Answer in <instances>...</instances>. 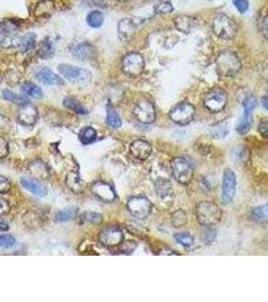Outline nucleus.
<instances>
[{"instance_id": "a18cd8bd", "label": "nucleus", "mask_w": 268, "mask_h": 302, "mask_svg": "<svg viewBox=\"0 0 268 302\" xmlns=\"http://www.w3.org/2000/svg\"><path fill=\"white\" fill-rule=\"evenodd\" d=\"M9 152V147H8V142L1 137L0 138V157L4 158Z\"/></svg>"}, {"instance_id": "393cba45", "label": "nucleus", "mask_w": 268, "mask_h": 302, "mask_svg": "<svg viewBox=\"0 0 268 302\" xmlns=\"http://www.w3.org/2000/svg\"><path fill=\"white\" fill-rule=\"evenodd\" d=\"M21 92L23 94H25L26 96L35 98V99H40L44 96L43 90L38 85H36L35 83H31V82L23 83L21 86Z\"/></svg>"}, {"instance_id": "473e14b6", "label": "nucleus", "mask_w": 268, "mask_h": 302, "mask_svg": "<svg viewBox=\"0 0 268 302\" xmlns=\"http://www.w3.org/2000/svg\"><path fill=\"white\" fill-rule=\"evenodd\" d=\"M96 137L97 133L92 127H86L80 133V139L84 145H89L92 143L96 139Z\"/></svg>"}, {"instance_id": "ddd939ff", "label": "nucleus", "mask_w": 268, "mask_h": 302, "mask_svg": "<svg viewBox=\"0 0 268 302\" xmlns=\"http://www.w3.org/2000/svg\"><path fill=\"white\" fill-rule=\"evenodd\" d=\"M16 25L8 20L3 21L1 24V47L2 48H15L19 46L20 37L15 35Z\"/></svg>"}, {"instance_id": "8fccbe9b", "label": "nucleus", "mask_w": 268, "mask_h": 302, "mask_svg": "<svg viewBox=\"0 0 268 302\" xmlns=\"http://www.w3.org/2000/svg\"><path fill=\"white\" fill-rule=\"evenodd\" d=\"M262 33L264 38L268 41V15L265 16V18L262 21Z\"/></svg>"}, {"instance_id": "58836bf2", "label": "nucleus", "mask_w": 268, "mask_h": 302, "mask_svg": "<svg viewBox=\"0 0 268 302\" xmlns=\"http://www.w3.org/2000/svg\"><path fill=\"white\" fill-rule=\"evenodd\" d=\"M174 9L173 5L170 2H161L155 6V12L157 14H167L172 12Z\"/></svg>"}, {"instance_id": "6ab92c4d", "label": "nucleus", "mask_w": 268, "mask_h": 302, "mask_svg": "<svg viewBox=\"0 0 268 302\" xmlns=\"http://www.w3.org/2000/svg\"><path fill=\"white\" fill-rule=\"evenodd\" d=\"M71 53L78 59L87 61L94 56V49L88 42H81L74 44L71 48Z\"/></svg>"}, {"instance_id": "a19ab883", "label": "nucleus", "mask_w": 268, "mask_h": 302, "mask_svg": "<svg viewBox=\"0 0 268 302\" xmlns=\"http://www.w3.org/2000/svg\"><path fill=\"white\" fill-rule=\"evenodd\" d=\"M228 133V130L223 125H216L211 129V134L214 138H223Z\"/></svg>"}, {"instance_id": "2f4dec72", "label": "nucleus", "mask_w": 268, "mask_h": 302, "mask_svg": "<svg viewBox=\"0 0 268 302\" xmlns=\"http://www.w3.org/2000/svg\"><path fill=\"white\" fill-rule=\"evenodd\" d=\"M251 124H252L251 114L244 113L243 116L240 118L237 126H236V131L239 134H246L250 130Z\"/></svg>"}, {"instance_id": "412c9836", "label": "nucleus", "mask_w": 268, "mask_h": 302, "mask_svg": "<svg viewBox=\"0 0 268 302\" xmlns=\"http://www.w3.org/2000/svg\"><path fill=\"white\" fill-rule=\"evenodd\" d=\"M174 24L179 32L183 34H191L198 26L196 18L190 15H179L174 19Z\"/></svg>"}, {"instance_id": "f3484780", "label": "nucleus", "mask_w": 268, "mask_h": 302, "mask_svg": "<svg viewBox=\"0 0 268 302\" xmlns=\"http://www.w3.org/2000/svg\"><path fill=\"white\" fill-rule=\"evenodd\" d=\"M137 26L138 24L133 18H123L122 20H120L118 24L119 39L124 43L129 42L134 36Z\"/></svg>"}, {"instance_id": "09e8293b", "label": "nucleus", "mask_w": 268, "mask_h": 302, "mask_svg": "<svg viewBox=\"0 0 268 302\" xmlns=\"http://www.w3.org/2000/svg\"><path fill=\"white\" fill-rule=\"evenodd\" d=\"M0 204H1V209H0V212H1V216H4L5 214H8V213H9V208H10L8 202L5 201V200L1 199V200H0Z\"/></svg>"}, {"instance_id": "2eb2a0df", "label": "nucleus", "mask_w": 268, "mask_h": 302, "mask_svg": "<svg viewBox=\"0 0 268 302\" xmlns=\"http://www.w3.org/2000/svg\"><path fill=\"white\" fill-rule=\"evenodd\" d=\"M39 118V111L35 105L27 103L20 106L17 114V120L23 126H34Z\"/></svg>"}, {"instance_id": "4c0bfd02", "label": "nucleus", "mask_w": 268, "mask_h": 302, "mask_svg": "<svg viewBox=\"0 0 268 302\" xmlns=\"http://www.w3.org/2000/svg\"><path fill=\"white\" fill-rule=\"evenodd\" d=\"M258 102L257 99L252 96V95H249L247 96L244 101H243V109H244V113L246 114H251L252 111L256 108Z\"/></svg>"}, {"instance_id": "f704fd0d", "label": "nucleus", "mask_w": 268, "mask_h": 302, "mask_svg": "<svg viewBox=\"0 0 268 302\" xmlns=\"http://www.w3.org/2000/svg\"><path fill=\"white\" fill-rule=\"evenodd\" d=\"M38 53L43 58H47V57L52 56L53 53H54V49H53L52 43L47 39L44 40L40 45V49L38 50Z\"/></svg>"}, {"instance_id": "a211bd4d", "label": "nucleus", "mask_w": 268, "mask_h": 302, "mask_svg": "<svg viewBox=\"0 0 268 302\" xmlns=\"http://www.w3.org/2000/svg\"><path fill=\"white\" fill-rule=\"evenodd\" d=\"M130 151L135 158L139 160H147L152 154V145L143 139H137L131 144Z\"/></svg>"}, {"instance_id": "37998d69", "label": "nucleus", "mask_w": 268, "mask_h": 302, "mask_svg": "<svg viewBox=\"0 0 268 302\" xmlns=\"http://www.w3.org/2000/svg\"><path fill=\"white\" fill-rule=\"evenodd\" d=\"M232 2L240 13H245L249 8L248 0H232Z\"/></svg>"}, {"instance_id": "1a4fd4ad", "label": "nucleus", "mask_w": 268, "mask_h": 302, "mask_svg": "<svg viewBox=\"0 0 268 302\" xmlns=\"http://www.w3.org/2000/svg\"><path fill=\"white\" fill-rule=\"evenodd\" d=\"M226 105L227 94L220 88L212 89L204 98V106L211 113H219L223 111Z\"/></svg>"}, {"instance_id": "3c124183", "label": "nucleus", "mask_w": 268, "mask_h": 302, "mask_svg": "<svg viewBox=\"0 0 268 302\" xmlns=\"http://www.w3.org/2000/svg\"><path fill=\"white\" fill-rule=\"evenodd\" d=\"M8 228H9L8 224H6V223L4 222V220H3V218H2V219H1V223H0V229H1V231H6Z\"/></svg>"}, {"instance_id": "5701e85b", "label": "nucleus", "mask_w": 268, "mask_h": 302, "mask_svg": "<svg viewBox=\"0 0 268 302\" xmlns=\"http://www.w3.org/2000/svg\"><path fill=\"white\" fill-rule=\"evenodd\" d=\"M155 189H156V193H157L158 197L161 199L168 198L173 193L171 183L165 178H159L155 183Z\"/></svg>"}, {"instance_id": "20e7f679", "label": "nucleus", "mask_w": 268, "mask_h": 302, "mask_svg": "<svg viewBox=\"0 0 268 302\" xmlns=\"http://www.w3.org/2000/svg\"><path fill=\"white\" fill-rule=\"evenodd\" d=\"M213 33L222 40H232L237 33L236 22L225 14L217 15L212 22Z\"/></svg>"}, {"instance_id": "f8f14e48", "label": "nucleus", "mask_w": 268, "mask_h": 302, "mask_svg": "<svg viewBox=\"0 0 268 302\" xmlns=\"http://www.w3.org/2000/svg\"><path fill=\"white\" fill-rule=\"evenodd\" d=\"M236 185L237 182L234 171L230 168H226L224 170L221 195V200L224 204H228L233 201L236 194Z\"/></svg>"}, {"instance_id": "7ed1b4c3", "label": "nucleus", "mask_w": 268, "mask_h": 302, "mask_svg": "<svg viewBox=\"0 0 268 302\" xmlns=\"http://www.w3.org/2000/svg\"><path fill=\"white\" fill-rule=\"evenodd\" d=\"M58 72L64 77L65 80L77 85H88L91 81L90 72L76 66L69 64H61L58 66Z\"/></svg>"}, {"instance_id": "f257e3e1", "label": "nucleus", "mask_w": 268, "mask_h": 302, "mask_svg": "<svg viewBox=\"0 0 268 302\" xmlns=\"http://www.w3.org/2000/svg\"><path fill=\"white\" fill-rule=\"evenodd\" d=\"M196 218L200 225L209 228L220 222L222 210L213 201H200L196 205Z\"/></svg>"}, {"instance_id": "de8ad7c7", "label": "nucleus", "mask_w": 268, "mask_h": 302, "mask_svg": "<svg viewBox=\"0 0 268 302\" xmlns=\"http://www.w3.org/2000/svg\"><path fill=\"white\" fill-rule=\"evenodd\" d=\"M93 4L99 8H108L111 5L112 0H92Z\"/></svg>"}, {"instance_id": "b1692460", "label": "nucleus", "mask_w": 268, "mask_h": 302, "mask_svg": "<svg viewBox=\"0 0 268 302\" xmlns=\"http://www.w3.org/2000/svg\"><path fill=\"white\" fill-rule=\"evenodd\" d=\"M250 217L256 223L268 224V204L254 207L250 213Z\"/></svg>"}, {"instance_id": "a878e982", "label": "nucleus", "mask_w": 268, "mask_h": 302, "mask_svg": "<svg viewBox=\"0 0 268 302\" xmlns=\"http://www.w3.org/2000/svg\"><path fill=\"white\" fill-rule=\"evenodd\" d=\"M62 103L66 108H69L70 110H72L73 112H75L78 115H87L88 114L87 108L82 103L76 100L75 98L66 97L63 99Z\"/></svg>"}, {"instance_id": "e433bc0d", "label": "nucleus", "mask_w": 268, "mask_h": 302, "mask_svg": "<svg viewBox=\"0 0 268 302\" xmlns=\"http://www.w3.org/2000/svg\"><path fill=\"white\" fill-rule=\"evenodd\" d=\"M174 237L179 244L184 247H189L194 243V237L190 233H177Z\"/></svg>"}, {"instance_id": "6e6552de", "label": "nucleus", "mask_w": 268, "mask_h": 302, "mask_svg": "<svg viewBox=\"0 0 268 302\" xmlns=\"http://www.w3.org/2000/svg\"><path fill=\"white\" fill-rule=\"evenodd\" d=\"M195 107L187 102L180 103L175 106L169 113V116L173 122L179 125H187L193 121L195 116Z\"/></svg>"}, {"instance_id": "9b49d317", "label": "nucleus", "mask_w": 268, "mask_h": 302, "mask_svg": "<svg viewBox=\"0 0 268 302\" xmlns=\"http://www.w3.org/2000/svg\"><path fill=\"white\" fill-rule=\"evenodd\" d=\"M134 115L141 123L152 124L156 120L155 106L147 99L139 101L135 106Z\"/></svg>"}, {"instance_id": "4468645a", "label": "nucleus", "mask_w": 268, "mask_h": 302, "mask_svg": "<svg viewBox=\"0 0 268 302\" xmlns=\"http://www.w3.org/2000/svg\"><path fill=\"white\" fill-rule=\"evenodd\" d=\"M90 191L94 197L105 202H113L117 199V195L114 188L110 184L105 182L93 183L91 185Z\"/></svg>"}, {"instance_id": "dca6fc26", "label": "nucleus", "mask_w": 268, "mask_h": 302, "mask_svg": "<svg viewBox=\"0 0 268 302\" xmlns=\"http://www.w3.org/2000/svg\"><path fill=\"white\" fill-rule=\"evenodd\" d=\"M36 78L45 85H53V86L64 85V81L58 75H56L46 67H41L36 71Z\"/></svg>"}, {"instance_id": "79ce46f5", "label": "nucleus", "mask_w": 268, "mask_h": 302, "mask_svg": "<svg viewBox=\"0 0 268 302\" xmlns=\"http://www.w3.org/2000/svg\"><path fill=\"white\" fill-rule=\"evenodd\" d=\"M15 244V239L10 235H2L0 238V246L3 249L11 248Z\"/></svg>"}, {"instance_id": "7c9ffc66", "label": "nucleus", "mask_w": 268, "mask_h": 302, "mask_svg": "<svg viewBox=\"0 0 268 302\" xmlns=\"http://www.w3.org/2000/svg\"><path fill=\"white\" fill-rule=\"evenodd\" d=\"M87 22L90 27L97 28L104 23V14L99 10H92L87 16Z\"/></svg>"}, {"instance_id": "c03bdc74", "label": "nucleus", "mask_w": 268, "mask_h": 302, "mask_svg": "<svg viewBox=\"0 0 268 302\" xmlns=\"http://www.w3.org/2000/svg\"><path fill=\"white\" fill-rule=\"evenodd\" d=\"M10 191V183L5 176H0V193L2 195Z\"/></svg>"}, {"instance_id": "aec40b11", "label": "nucleus", "mask_w": 268, "mask_h": 302, "mask_svg": "<svg viewBox=\"0 0 268 302\" xmlns=\"http://www.w3.org/2000/svg\"><path fill=\"white\" fill-rule=\"evenodd\" d=\"M20 184L25 190H27L29 193H31L32 195H35L37 197L43 198V197H45L47 194V189L36 178L22 177L20 179Z\"/></svg>"}, {"instance_id": "39448f33", "label": "nucleus", "mask_w": 268, "mask_h": 302, "mask_svg": "<svg viewBox=\"0 0 268 302\" xmlns=\"http://www.w3.org/2000/svg\"><path fill=\"white\" fill-rule=\"evenodd\" d=\"M171 169L173 176L181 185L187 186L191 183L194 175V169L188 160L182 157L174 158L171 161Z\"/></svg>"}, {"instance_id": "864d4df0", "label": "nucleus", "mask_w": 268, "mask_h": 302, "mask_svg": "<svg viewBox=\"0 0 268 302\" xmlns=\"http://www.w3.org/2000/svg\"><path fill=\"white\" fill-rule=\"evenodd\" d=\"M116 1H118V2H125V1H128V0H116Z\"/></svg>"}, {"instance_id": "c756f323", "label": "nucleus", "mask_w": 268, "mask_h": 302, "mask_svg": "<svg viewBox=\"0 0 268 302\" xmlns=\"http://www.w3.org/2000/svg\"><path fill=\"white\" fill-rule=\"evenodd\" d=\"M80 224H93V225H98L103 222V216L97 213L93 212H85L81 214L80 219H79Z\"/></svg>"}, {"instance_id": "0eeeda50", "label": "nucleus", "mask_w": 268, "mask_h": 302, "mask_svg": "<svg viewBox=\"0 0 268 302\" xmlns=\"http://www.w3.org/2000/svg\"><path fill=\"white\" fill-rule=\"evenodd\" d=\"M127 208L132 216L139 220L147 219L153 209V205L150 200L143 196L132 197L127 202Z\"/></svg>"}, {"instance_id": "bb28decb", "label": "nucleus", "mask_w": 268, "mask_h": 302, "mask_svg": "<svg viewBox=\"0 0 268 302\" xmlns=\"http://www.w3.org/2000/svg\"><path fill=\"white\" fill-rule=\"evenodd\" d=\"M37 43V36L34 33H27L23 37H20L18 48L22 52H27L31 50Z\"/></svg>"}, {"instance_id": "603ef678", "label": "nucleus", "mask_w": 268, "mask_h": 302, "mask_svg": "<svg viewBox=\"0 0 268 302\" xmlns=\"http://www.w3.org/2000/svg\"><path fill=\"white\" fill-rule=\"evenodd\" d=\"M261 105L268 110V95H265L261 98Z\"/></svg>"}, {"instance_id": "49530a36", "label": "nucleus", "mask_w": 268, "mask_h": 302, "mask_svg": "<svg viewBox=\"0 0 268 302\" xmlns=\"http://www.w3.org/2000/svg\"><path fill=\"white\" fill-rule=\"evenodd\" d=\"M258 132L264 138H268V121L263 120L258 125Z\"/></svg>"}, {"instance_id": "cd10ccee", "label": "nucleus", "mask_w": 268, "mask_h": 302, "mask_svg": "<svg viewBox=\"0 0 268 302\" xmlns=\"http://www.w3.org/2000/svg\"><path fill=\"white\" fill-rule=\"evenodd\" d=\"M79 214V207L77 206H69L63 209H60L55 215V220L57 222H65L72 219H75Z\"/></svg>"}, {"instance_id": "4be33fe9", "label": "nucleus", "mask_w": 268, "mask_h": 302, "mask_svg": "<svg viewBox=\"0 0 268 302\" xmlns=\"http://www.w3.org/2000/svg\"><path fill=\"white\" fill-rule=\"evenodd\" d=\"M54 11V3L51 0H42L35 8L36 17L49 16Z\"/></svg>"}, {"instance_id": "f03ea898", "label": "nucleus", "mask_w": 268, "mask_h": 302, "mask_svg": "<svg viewBox=\"0 0 268 302\" xmlns=\"http://www.w3.org/2000/svg\"><path fill=\"white\" fill-rule=\"evenodd\" d=\"M216 69L219 75L223 77H232L241 69V62L234 52L224 50L217 56Z\"/></svg>"}, {"instance_id": "72a5a7b5", "label": "nucleus", "mask_w": 268, "mask_h": 302, "mask_svg": "<svg viewBox=\"0 0 268 302\" xmlns=\"http://www.w3.org/2000/svg\"><path fill=\"white\" fill-rule=\"evenodd\" d=\"M2 97L3 99L6 101H9L13 104H16V105H19V106H22V105H25L27 103H30L29 100L25 97H22V96H19L9 90H3L2 91Z\"/></svg>"}, {"instance_id": "423d86ee", "label": "nucleus", "mask_w": 268, "mask_h": 302, "mask_svg": "<svg viewBox=\"0 0 268 302\" xmlns=\"http://www.w3.org/2000/svg\"><path fill=\"white\" fill-rule=\"evenodd\" d=\"M122 71L125 75L136 78L139 77L145 70V59L138 52H129L122 59Z\"/></svg>"}, {"instance_id": "c9c22d12", "label": "nucleus", "mask_w": 268, "mask_h": 302, "mask_svg": "<svg viewBox=\"0 0 268 302\" xmlns=\"http://www.w3.org/2000/svg\"><path fill=\"white\" fill-rule=\"evenodd\" d=\"M171 218H172L171 219L172 225L175 228H180L187 223V215L183 209H177L176 212H174Z\"/></svg>"}, {"instance_id": "c85d7f7f", "label": "nucleus", "mask_w": 268, "mask_h": 302, "mask_svg": "<svg viewBox=\"0 0 268 302\" xmlns=\"http://www.w3.org/2000/svg\"><path fill=\"white\" fill-rule=\"evenodd\" d=\"M107 124L113 129L120 128L122 125L121 117L112 106L107 107Z\"/></svg>"}, {"instance_id": "ea45409f", "label": "nucleus", "mask_w": 268, "mask_h": 302, "mask_svg": "<svg viewBox=\"0 0 268 302\" xmlns=\"http://www.w3.org/2000/svg\"><path fill=\"white\" fill-rule=\"evenodd\" d=\"M216 238V230L212 229L209 227V229H207L205 232H204V235H203V241L206 245H210L214 242Z\"/></svg>"}, {"instance_id": "9d476101", "label": "nucleus", "mask_w": 268, "mask_h": 302, "mask_svg": "<svg viewBox=\"0 0 268 302\" xmlns=\"http://www.w3.org/2000/svg\"><path fill=\"white\" fill-rule=\"evenodd\" d=\"M98 240L100 244L106 247H118L121 246L124 242V233L118 227H107L99 233Z\"/></svg>"}]
</instances>
